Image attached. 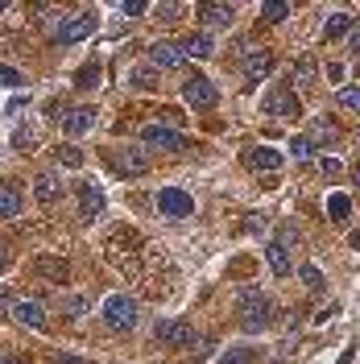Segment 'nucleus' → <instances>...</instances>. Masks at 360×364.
<instances>
[{"label":"nucleus","instance_id":"obj_1","mask_svg":"<svg viewBox=\"0 0 360 364\" xmlns=\"http://www.w3.org/2000/svg\"><path fill=\"white\" fill-rule=\"evenodd\" d=\"M104 249H108V257H112L116 269L141 273V236H137L133 228H112L108 240H104Z\"/></svg>","mask_w":360,"mask_h":364},{"label":"nucleus","instance_id":"obj_2","mask_svg":"<svg viewBox=\"0 0 360 364\" xmlns=\"http://www.w3.org/2000/svg\"><path fill=\"white\" fill-rule=\"evenodd\" d=\"M236 315H240L245 331H265L273 323V302L261 290H240L236 294Z\"/></svg>","mask_w":360,"mask_h":364},{"label":"nucleus","instance_id":"obj_3","mask_svg":"<svg viewBox=\"0 0 360 364\" xmlns=\"http://www.w3.org/2000/svg\"><path fill=\"white\" fill-rule=\"evenodd\" d=\"M104 323L112 327V331H129V327H137V302L129 294H112L104 298Z\"/></svg>","mask_w":360,"mask_h":364},{"label":"nucleus","instance_id":"obj_4","mask_svg":"<svg viewBox=\"0 0 360 364\" xmlns=\"http://www.w3.org/2000/svg\"><path fill=\"white\" fill-rule=\"evenodd\" d=\"M108 166H112L120 178H137L149 170V154L145 149H133V145H120V149H108Z\"/></svg>","mask_w":360,"mask_h":364},{"label":"nucleus","instance_id":"obj_5","mask_svg":"<svg viewBox=\"0 0 360 364\" xmlns=\"http://www.w3.org/2000/svg\"><path fill=\"white\" fill-rule=\"evenodd\" d=\"M154 340L162 348H191L195 343V327L186 318H158L154 323Z\"/></svg>","mask_w":360,"mask_h":364},{"label":"nucleus","instance_id":"obj_6","mask_svg":"<svg viewBox=\"0 0 360 364\" xmlns=\"http://www.w3.org/2000/svg\"><path fill=\"white\" fill-rule=\"evenodd\" d=\"M261 112L273 116V120H286V116H302V104L290 87H270L261 95Z\"/></svg>","mask_w":360,"mask_h":364},{"label":"nucleus","instance_id":"obj_7","mask_svg":"<svg viewBox=\"0 0 360 364\" xmlns=\"http://www.w3.org/2000/svg\"><path fill=\"white\" fill-rule=\"evenodd\" d=\"M91 33H95V13H70V17H63V25L54 29V42L75 46V42H83V38H91Z\"/></svg>","mask_w":360,"mask_h":364},{"label":"nucleus","instance_id":"obj_8","mask_svg":"<svg viewBox=\"0 0 360 364\" xmlns=\"http://www.w3.org/2000/svg\"><path fill=\"white\" fill-rule=\"evenodd\" d=\"M182 100H186L191 108L207 112V108H216V104H220V91H216V83H211V79H203V75H191V79L182 83Z\"/></svg>","mask_w":360,"mask_h":364},{"label":"nucleus","instance_id":"obj_9","mask_svg":"<svg viewBox=\"0 0 360 364\" xmlns=\"http://www.w3.org/2000/svg\"><path fill=\"white\" fill-rule=\"evenodd\" d=\"M158 211L166 220H186V215H195V199L186 191H179V186H166L158 195Z\"/></svg>","mask_w":360,"mask_h":364},{"label":"nucleus","instance_id":"obj_10","mask_svg":"<svg viewBox=\"0 0 360 364\" xmlns=\"http://www.w3.org/2000/svg\"><path fill=\"white\" fill-rule=\"evenodd\" d=\"M141 141L149 145V149H182V133H174V129H166V124H145L141 129Z\"/></svg>","mask_w":360,"mask_h":364},{"label":"nucleus","instance_id":"obj_11","mask_svg":"<svg viewBox=\"0 0 360 364\" xmlns=\"http://www.w3.org/2000/svg\"><path fill=\"white\" fill-rule=\"evenodd\" d=\"M9 315L17 318L21 327H33V331H38V327H46V306L38 302V298H17Z\"/></svg>","mask_w":360,"mask_h":364},{"label":"nucleus","instance_id":"obj_12","mask_svg":"<svg viewBox=\"0 0 360 364\" xmlns=\"http://www.w3.org/2000/svg\"><path fill=\"white\" fill-rule=\"evenodd\" d=\"M149 63L158 70H179L182 63H186V54H182V46H174V42H154L149 46Z\"/></svg>","mask_w":360,"mask_h":364},{"label":"nucleus","instance_id":"obj_13","mask_svg":"<svg viewBox=\"0 0 360 364\" xmlns=\"http://www.w3.org/2000/svg\"><path fill=\"white\" fill-rule=\"evenodd\" d=\"M75 191H79V215H83V220L104 215V191H100L95 182H79Z\"/></svg>","mask_w":360,"mask_h":364},{"label":"nucleus","instance_id":"obj_14","mask_svg":"<svg viewBox=\"0 0 360 364\" xmlns=\"http://www.w3.org/2000/svg\"><path fill=\"white\" fill-rule=\"evenodd\" d=\"M29 269L38 273L42 282H58V286L70 277V265L63 261V257H33V265H29Z\"/></svg>","mask_w":360,"mask_h":364},{"label":"nucleus","instance_id":"obj_15","mask_svg":"<svg viewBox=\"0 0 360 364\" xmlns=\"http://www.w3.org/2000/svg\"><path fill=\"white\" fill-rule=\"evenodd\" d=\"M88 129H95V108H88V104H79V108H70L63 116V133L67 136H79V133H88Z\"/></svg>","mask_w":360,"mask_h":364},{"label":"nucleus","instance_id":"obj_16","mask_svg":"<svg viewBox=\"0 0 360 364\" xmlns=\"http://www.w3.org/2000/svg\"><path fill=\"white\" fill-rule=\"evenodd\" d=\"M270 70H273V54L270 50H248L245 54V79L248 83H261Z\"/></svg>","mask_w":360,"mask_h":364},{"label":"nucleus","instance_id":"obj_17","mask_svg":"<svg viewBox=\"0 0 360 364\" xmlns=\"http://www.w3.org/2000/svg\"><path fill=\"white\" fill-rule=\"evenodd\" d=\"M248 170H265V174H273V170H282V154L277 149H270V145H253L245 154Z\"/></svg>","mask_w":360,"mask_h":364},{"label":"nucleus","instance_id":"obj_18","mask_svg":"<svg viewBox=\"0 0 360 364\" xmlns=\"http://www.w3.org/2000/svg\"><path fill=\"white\" fill-rule=\"evenodd\" d=\"M265 261H270V269L277 273V277H290V245H286V240H270V245H265Z\"/></svg>","mask_w":360,"mask_h":364},{"label":"nucleus","instance_id":"obj_19","mask_svg":"<svg viewBox=\"0 0 360 364\" xmlns=\"http://www.w3.org/2000/svg\"><path fill=\"white\" fill-rule=\"evenodd\" d=\"M315 79H319L315 58H311V54H302V58L290 67V83H298V87H315Z\"/></svg>","mask_w":360,"mask_h":364},{"label":"nucleus","instance_id":"obj_20","mask_svg":"<svg viewBox=\"0 0 360 364\" xmlns=\"http://www.w3.org/2000/svg\"><path fill=\"white\" fill-rule=\"evenodd\" d=\"M352 29H356V17H352V13H332V17L323 21V38L336 42V38H344V33H352Z\"/></svg>","mask_w":360,"mask_h":364},{"label":"nucleus","instance_id":"obj_21","mask_svg":"<svg viewBox=\"0 0 360 364\" xmlns=\"http://www.w3.org/2000/svg\"><path fill=\"white\" fill-rule=\"evenodd\" d=\"M58 191H63V186H58L54 174H38V178H33V199H38L42 207L54 203V199H58Z\"/></svg>","mask_w":360,"mask_h":364},{"label":"nucleus","instance_id":"obj_22","mask_svg":"<svg viewBox=\"0 0 360 364\" xmlns=\"http://www.w3.org/2000/svg\"><path fill=\"white\" fill-rule=\"evenodd\" d=\"M13 215H21V191L0 182V220H13Z\"/></svg>","mask_w":360,"mask_h":364},{"label":"nucleus","instance_id":"obj_23","mask_svg":"<svg viewBox=\"0 0 360 364\" xmlns=\"http://www.w3.org/2000/svg\"><path fill=\"white\" fill-rule=\"evenodd\" d=\"M182 54H186V58H211V54H216V42H211L207 33H191V38L182 42Z\"/></svg>","mask_w":360,"mask_h":364},{"label":"nucleus","instance_id":"obj_24","mask_svg":"<svg viewBox=\"0 0 360 364\" xmlns=\"http://www.w3.org/2000/svg\"><path fill=\"white\" fill-rule=\"evenodd\" d=\"M199 17H203V25H232L236 9L232 4H199Z\"/></svg>","mask_w":360,"mask_h":364},{"label":"nucleus","instance_id":"obj_25","mask_svg":"<svg viewBox=\"0 0 360 364\" xmlns=\"http://www.w3.org/2000/svg\"><path fill=\"white\" fill-rule=\"evenodd\" d=\"M336 141H339V129L332 120H315L311 124V145H336Z\"/></svg>","mask_w":360,"mask_h":364},{"label":"nucleus","instance_id":"obj_26","mask_svg":"<svg viewBox=\"0 0 360 364\" xmlns=\"http://www.w3.org/2000/svg\"><path fill=\"white\" fill-rule=\"evenodd\" d=\"M348 211H352V199H348V195H332V199H327V215H332V220H336V224H344V220H348Z\"/></svg>","mask_w":360,"mask_h":364},{"label":"nucleus","instance_id":"obj_27","mask_svg":"<svg viewBox=\"0 0 360 364\" xmlns=\"http://www.w3.org/2000/svg\"><path fill=\"white\" fill-rule=\"evenodd\" d=\"M129 83H133V87H141V91H154L162 83L158 79V70H149V67H137L133 75H129Z\"/></svg>","mask_w":360,"mask_h":364},{"label":"nucleus","instance_id":"obj_28","mask_svg":"<svg viewBox=\"0 0 360 364\" xmlns=\"http://www.w3.org/2000/svg\"><path fill=\"white\" fill-rule=\"evenodd\" d=\"M286 17H290V4H282V0H273V4H261V21L277 25V21H286Z\"/></svg>","mask_w":360,"mask_h":364},{"label":"nucleus","instance_id":"obj_29","mask_svg":"<svg viewBox=\"0 0 360 364\" xmlns=\"http://www.w3.org/2000/svg\"><path fill=\"white\" fill-rule=\"evenodd\" d=\"M75 83H79V87H95V83H100V63H88V67L75 75Z\"/></svg>","mask_w":360,"mask_h":364},{"label":"nucleus","instance_id":"obj_30","mask_svg":"<svg viewBox=\"0 0 360 364\" xmlns=\"http://www.w3.org/2000/svg\"><path fill=\"white\" fill-rule=\"evenodd\" d=\"M298 277H302V286H307V290H323V273H319V265H302Z\"/></svg>","mask_w":360,"mask_h":364},{"label":"nucleus","instance_id":"obj_31","mask_svg":"<svg viewBox=\"0 0 360 364\" xmlns=\"http://www.w3.org/2000/svg\"><path fill=\"white\" fill-rule=\"evenodd\" d=\"M54 158L63 161V166H70V170H79V166H83V154H79V149H75V145H63V149H58V154H54Z\"/></svg>","mask_w":360,"mask_h":364},{"label":"nucleus","instance_id":"obj_32","mask_svg":"<svg viewBox=\"0 0 360 364\" xmlns=\"http://www.w3.org/2000/svg\"><path fill=\"white\" fill-rule=\"evenodd\" d=\"M336 100H339V108H348V112H360V87H344Z\"/></svg>","mask_w":360,"mask_h":364},{"label":"nucleus","instance_id":"obj_33","mask_svg":"<svg viewBox=\"0 0 360 364\" xmlns=\"http://www.w3.org/2000/svg\"><path fill=\"white\" fill-rule=\"evenodd\" d=\"M257 356H253V348H232V352H224V360L220 364H253Z\"/></svg>","mask_w":360,"mask_h":364},{"label":"nucleus","instance_id":"obj_34","mask_svg":"<svg viewBox=\"0 0 360 364\" xmlns=\"http://www.w3.org/2000/svg\"><path fill=\"white\" fill-rule=\"evenodd\" d=\"M290 149H294V158H298V161H307L311 154H315V145H311V136H294V141H290Z\"/></svg>","mask_w":360,"mask_h":364},{"label":"nucleus","instance_id":"obj_35","mask_svg":"<svg viewBox=\"0 0 360 364\" xmlns=\"http://www.w3.org/2000/svg\"><path fill=\"white\" fill-rule=\"evenodd\" d=\"M0 87H21V70L0 67Z\"/></svg>","mask_w":360,"mask_h":364},{"label":"nucleus","instance_id":"obj_36","mask_svg":"<svg viewBox=\"0 0 360 364\" xmlns=\"http://www.w3.org/2000/svg\"><path fill=\"white\" fill-rule=\"evenodd\" d=\"M162 120H158V124H166V129H174V124H182V120H186V116H182L179 112V108H162Z\"/></svg>","mask_w":360,"mask_h":364},{"label":"nucleus","instance_id":"obj_37","mask_svg":"<svg viewBox=\"0 0 360 364\" xmlns=\"http://www.w3.org/2000/svg\"><path fill=\"white\" fill-rule=\"evenodd\" d=\"M63 306L70 311V318H79L83 311H88V302H83V298H63Z\"/></svg>","mask_w":360,"mask_h":364},{"label":"nucleus","instance_id":"obj_38","mask_svg":"<svg viewBox=\"0 0 360 364\" xmlns=\"http://www.w3.org/2000/svg\"><path fill=\"white\" fill-rule=\"evenodd\" d=\"M13 145H17V149H33V133H29V129H17Z\"/></svg>","mask_w":360,"mask_h":364},{"label":"nucleus","instance_id":"obj_39","mask_svg":"<svg viewBox=\"0 0 360 364\" xmlns=\"http://www.w3.org/2000/svg\"><path fill=\"white\" fill-rule=\"evenodd\" d=\"M120 9H125V17H141V13H145V4H141V0H125Z\"/></svg>","mask_w":360,"mask_h":364},{"label":"nucleus","instance_id":"obj_40","mask_svg":"<svg viewBox=\"0 0 360 364\" xmlns=\"http://www.w3.org/2000/svg\"><path fill=\"white\" fill-rule=\"evenodd\" d=\"M319 170H323L327 178H336V174H339V161L336 158H323V161H319Z\"/></svg>","mask_w":360,"mask_h":364},{"label":"nucleus","instance_id":"obj_41","mask_svg":"<svg viewBox=\"0 0 360 364\" xmlns=\"http://www.w3.org/2000/svg\"><path fill=\"white\" fill-rule=\"evenodd\" d=\"M162 17L166 21H179V4H162Z\"/></svg>","mask_w":360,"mask_h":364},{"label":"nucleus","instance_id":"obj_42","mask_svg":"<svg viewBox=\"0 0 360 364\" xmlns=\"http://www.w3.org/2000/svg\"><path fill=\"white\" fill-rule=\"evenodd\" d=\"M54 364H88V360H79V356H63V352H58V356H54Z\"/></svg>","mask_w":360,"mask_h":364},{"label":"nucleus","instance_id":"obj_43","mask_svg":"<svg viewBox=\"0 0 360 364\" xmlns=\"http://www.w3.org/2000/svg\"><path fill=\"white\" fill-rule=\"evenodd\" d=\"M13 302H17V298H9V294H0V311H13Z\"/></svg>","mask_w":360,"mask_h":364},{"label":"nucleus","instance_id":"obj_44","mask_svg":"<svg viewBox=\"0 0 360 364\" xmlns=\"http://www.w3.org/2000/svg\"><path fill=\"white\" fill-rule=\"evenodd\" d=\"M352 54L360 58V29H352Z\"/></svg>","mask_w":360,"mask_h":364},{"label":"nucleus","instance_id":"obj_45","mask_svg":"<svg viewBox=\"0 0 360 364\" xmlns=\"http://www.w3.org/2000/svg\"><path fill=\"white\" fill-rule=\"evenodd\" d=\"M0 269H9V249L0 245Z\"/></svg>","mask_w":360,"mask_h":364},{"label":"nucleus","instance_id":"obj_46","mask_svg":"<svg viewBox=\"0 0 360 364\" xmlns=\"http://www.w3.org/2000/svg\"><path fill=\"white\" fill-rule=\"evenodd\" d=\"M348 245H352V249H360V232H352V236H348Z\"/></svg>","mask_w":360,"mask_h":364},{"label":"nucleus","instance_id":"obj_47","mask_svg":"<svg viewBox=\"0 0 360 364\" xmlns=\"http://www.w3.org/2000/svg\"><path fill=\"white\" fill-rule=\"evenodd\" d=\"M0 364H21V360H13V356H0Z\"/></svg>","mask_w":360,"mask_h":364},{"label":"nucleus","instance_id":"obj_48","mask_svg":"<svg viewBox=\"0 0 360 364\" xmlns=\"http://www.w3.org/2000/svg\"><path fill=\"white\" fill-rule=\"evenodd\" d=\"M352 178H356V182H360V161H356V166H352Z\"/></svg>","mask_w":360,"mask_h":364},{"label":"nucleus","instance_id":"obj_49","mask_svg":"<svg viewBox=\"0 0 360 364\" xmlns=\"http://www.w3.org/2000/svg\"><path fill=\"white\" fill-rule=\"evenodd\" d=\"M356 79H360V58H356Z\"/></svg>","mask_w":360,"mask_h":364}]
</instances>
